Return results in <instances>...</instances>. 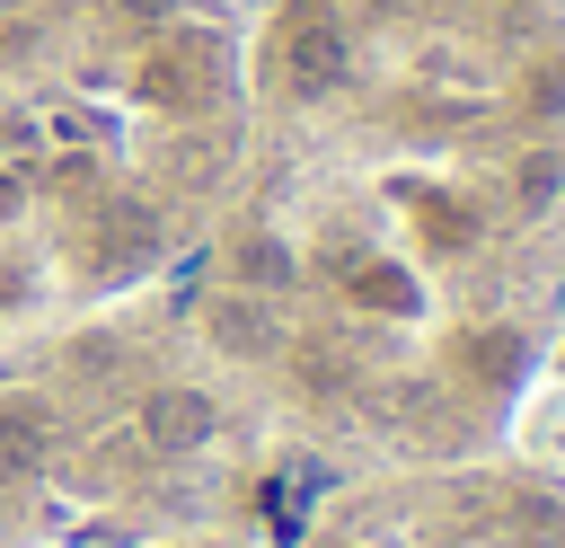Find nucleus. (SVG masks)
Segmentation results:
<instances>
[{"label": "nucleus", "instance_id": "obj_1", "mask_svg": "<svg viewBox=\"0 0 565 548\" xmlns=\"http://www.w3.org/2000/svg\"><path fill=\"white\" fill-rule=\"evenodd\" d=\"M344 80H353V27H344L335 9H318V0L291 9V27H282V88L318 106V97H335Z\"/></svg>", "mask_w": 565, "mask_h": 548}, {"label": "nucleus", "instance_id": "obj_2", "mask_svg": "<svg viewBox=\"0 0 565 548\" xmlns=\"http://www.w3.org/2000/svg\"><path fill=\"white\" fill-rule=\"evenodd\" d=\"M141 88H150V106H177V115H194V106H212V88H221V44L212 35H168L150 62H141Z\"/></svg>", "mask_w": 565, "mask_h": 548}, {"label": "nucleus", "instance_id": "obj_3", "mask_svg": "<svg viewBox=\"0 0 565 548\" xmlns=\"http://www.w3.org/2000/svg\"><path fill=\"white\" fill-rule=\"evenodd\" d=\"M203 336H212L230 362H265V354L282 345V318L265 309V292H221V301H203Z\"/></svg>", "mask_w": 565, "mask_h": 548}, {"label": "nucleus", "instance_id": "obj_4", "mask_svg": "<svg viewBox=\"0 0 565 548\" xmlns=\"http://www.w3.org/2000/svg\"><path fill=\"white\" fill-rule=\"evenodd\" d=\"M530 354H539V345H530V327H512V318H503V327L486 318V327L459 336V371H468L477 389H521V380H530Z\"/></svg>", "mask_w": 565, "mask_h": 548}, {"label": "nucleus", "instance_id": "obj_5", "mask_svg": "<svg viewBox=\"0 0 565 548\" xmlns=\"http://www.w3.org/2000/svg\"><path fill=\"white\" fill-rule=\"evenodd\" d=\"M212 424H221V407H212L203 389H185V380H168V389L141 398V433H150L159 451H203Z\"/></svg>", "mask_w": 565, "mask_h": 548}, {"label": "nucleus", "instance_id": "obj_6", "mask_svg": "<svg viewBox=\"0 0 565 548\" xmlns=\"http://www.w3.org/2000/svg\"><path fill=\"white\" fill-rule=\"evenodd\" d=\"M556 203H565V141L547 133V141H530V150L512 159V212L539 221V212H556Z\"/></svg>", "mask_w": 565, "mask_h": 548}, {"label": "nucleus", "instance_id": "obj_7", "mask_svg": "<svg viewBox=\"0 0 565 548\" xmlns=\"http://www.w3.org/2000/svg\"><path fill=\"white\" fill-rule=\"evenodd\" d=\"M230 274H238V292H282V283L300 274V256H291L274 230H238V239H230Z\"/></svg>", "mask_w": 565, "mask_h": 548}, {"label": "nucleus", "instance_id": "obj_8", "mask_svg": "<svg viewBox=\"0 0 565 548\" xmlns=\"http://www.w3.org/2000/svg\"><path fill=\"white\" fill-rule=\"evenodd\" d=\"M512 106H521L530 124H565V44H539V53L521 62V80H512Z\"/></svg>", "mask_w": 565, "mask_h": 548}, {"label": "nucleus", "instance_id": "obj_9", "mask_svg": "<svg viewBox=\"0 0 565 548\" xmlns=\"http://www.w3.org/2000/svg\"><path fill=\"white\" fill-rule=\"evenodd\" d=\"M344 283H353V301H362V309H380V318H415V309H424L415 274H406V265H388V256H362Z\"/></svg>", "mask_w": 565, "mask_h": 548}, {"label": "nucleus", "instance_id": "obj_10", "mask_svg": "<svg viewBox=\"0 0 565 548\" xmlns=\"http://www.w3.org/2000/svg\"><path fill=\"white\" fill-rule=\"evenodd\" d=\"M150 239H159V221H150V203H106L97 212V256L124 274V265H141L150 256Z\"/></svg>", "mask_w": 565, "mask_h": 548}, {"label": "nucleus", "instance_id": "obj_11", "mask_svg": "<svg viewBox=\"0 0 565 548\" xmlns=\"http://www.w3.org/2000/svg\"><path fill=\"white\" fill-rule=\"evenodd\" d=\"M512 539L521 548H565V495H547V486H512Z\"/></svg>", "mask_w": 565, "mask_h": 548}, {"label": "nucleus", "instance_id": "obj_12", "mask_svg": "<svg viewBox=\"0 0 565 548\" xmlns=\"http://www.w3.org/2000/svg\"><path fill=\"white\" fill-rule=\"evenodd\" d=\"M26 460H44V407L0 398V468H26Z\"/></svg>", "mask_w": 565, "mask_h": 548}, {"label": "nucleus", "instance_id": "obj_13", "mask_svg": "<svg viewBox=\"0 0 565 548\" xmlns=\"http://www.w3.org/2000/svg\"><path fill=\"white\" fill-rule=\"evenodd\" d=\"M115 9H124L132 27H168V18H177V0H115Z\"/></svg>", "mask_w": 565, "mask_h": 548}, {"label": "nucleus", "instance_id": "obj_14", "mask_svg": "<svg viewBox=\"0 0 565 548\" xmlns=\"http://www.w3.org/2000/svg\"><path fill=\"white\" fill-rule=\"evenodd\" d=\"M0 212H18V177H0Z\"/></svg>", "mask_w": 565, "mask_h": 548}]
</instances>
